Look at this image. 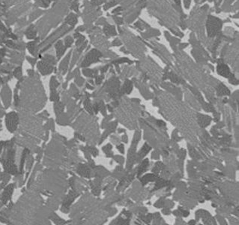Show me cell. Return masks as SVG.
<instances>
[{
    "label": "cell",
    "mask_w": 239,
    "mask_h": 225,
    "mask_svg": "<svg viewBox=\"0 0 239 225\" xmlns=\"http://www.w3.org/2000/svg\"><path fill=\"white\" fill-rule=\"evenodd\" d=\"M221 28V21L219 19L209 17L207 21V30L209 37H214Z\"/></svg>",
    "instance_id": "obj_1"
},
{
    "label": "cell",
    "mask_w": 239,
    "mask_h": 225,
    "mask_svg": "<svg viewBox=\"0 0 239 225\" xmlns=\"http://www.w3.org/2000/svg\"><path fill=\"white\" fill-rule=\"evenodd\" d=\"M217 70H218L220 75H223L224 77H227L229 75V69L228 68L227 66H224V65L219 66L217 68Z\"/></svg>",
    "instance_id": "obj_2"
},
{
    "label": "cell",
    "mask_w": 239,
    "mask_h": 225,
    "mask_svg": "<svg viewBox=\"0 0 239 225\" xmlns=\"http://www.w3.org/2000/svg\"><path fill=\"white\" fill-rule=\"evenodd\" d=\"M190 0H185V4L186 8H188L189 6H190Z\"/></svg>",
    "instance_id": "obj_3"
},
{
    "label": "cell",
    "mask_w": 239,
    "mask_h": 225,
    "mask_svg": "<svg viewBox=\"0 0 239 225\" xmlns=\"http://www.w3.org/2000/svg\"><path fill=\"white\" fill-rule=\"evenodd\" d=\"M175 1H176V2L177 4H178V5H179V3H180V2H179V0H175Z\"/></svg>",
    "instance_id": "obj_4"
}]
</instances>
